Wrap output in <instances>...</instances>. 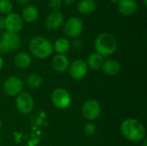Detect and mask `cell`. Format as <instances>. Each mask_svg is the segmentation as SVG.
I'll use <instances>...</instances> for the list:
<instances>
[{
	"label": "cell",
	"mask_w": 147,
	"mask_h": 146,
	"mask_svg": "<svg viewBox=\"0 0 147 146\" xmlns=\"http://www.w3.org/2000/svg\"><path fill=\"white\" fill-rule=\"evenodd\" d=\"M120 130L122 136L131 142H141L146 136L145 126L140 120L134 118H128L123 120Z\"/></svg>",
	"instance_id": "1"
},
{
	"label": "cell",
	"mask_w": 147,
	"mask_h": 146,
	"mask_svg": "<svg viewBox=\"0 0 147 146\" xmlns=\"http://www.w3.org/2000/svg\"><path fill=\"white\" fill-rule=\"evenodd\" d=\"M117 46V40L115 37V35H113L110 33H102L96 38V52H97L103 58H109L111 55H113L116 52Z\"/></svg>",
	"instance_id": "2"
},
{
	"label": "cell",
	"mask_w": 147,
	"mask_h": 146,
	"mask_svg": "<svg viewBox=\"0 0 147 146\" xmlns=\"http://www.w3.org/2000/svg\"><path fill=\"white\" fill-rule=\"evenodd\" d=\"M28 48L31 54L39 59L49 58L53 52V44L50 40L43 36L33 37L29 40Z\"/></svg>",
	"instance_id": "3"
},
{
	"label": "cell",
	"mask_w": 147,
	"mask_h": 146,
	"mask_svg": "<svg viewBox=\"0 0 147 146\" xmlns=\"http://www.w3.org/2000/svg\"><path fill=\"white\" fill-rule=\"evenodd\" d=\"M63 29L67 37L76 39L81 35L84 30L83 21L77 16H71L65 21Z\"/></svg>",
	"instance_id": "4"
},
{
	"label": "cell",
	"mask_w": 147,
	"mask_h": 146,
	"mask_svg": "<svg viewBox=\"0 0 147 146\" xmlns=\"http://www.w3.org/2000/svg\"><path fill=\"white\" fill-rule=\"evenodd\" d=\"M15 103L17 111L23 115L29 114L33 111L34 107V98L28 92H22L18 96H16Z\"/></svg>",
	"instance_id": "5"
},
{
	"label": "cell",
	"mask_w": 147,
	"mask_h": 146,
	"mask_svg": "<svg viewBox=\"0 0 147 146\" xmlns=\"http://www.w3.org/2000/svg\"><path fill=\"white\" fill-rule=\"evenodd\" d=\"M51 100L53 106L59 109H65L71 103V94L64 88L55 89L52 94Z\"/></svg>",
	"instance_id": "6"
},
{
	"label": "cell",
	"mask_w": 147,
	"mask_h": 146,
	"mask_svg": "<svg viewBox=\"0 0 147 146\" xmlns=\"http://www.w3.org/2000/svg\"><path fill=\"white\" fill-rule=\"evenodd\" d=\"M82 114L85 120L93 121L101 114L100 102L95 99H90L85 102L82 107Z\"/></svg>",
	"instance_id": "7"
},
{
	"label": "cell",
	"mask_w": 147,
	"mask_h": 146,
	"mask_svg": "<svg viewBox=\"0 0 147 146\" xmlns=\"http://www.w3.org/2000/svg\"><path fill=\"white\" fill-rule=\"evenodd\" d=\"M3 28L5 31L18 34L23 28V20L20 15L10 12L3 18Z\"/></svg>",
	"instance_id": "8"
},
{
	"label": "cell",
	"mask_w": 147,
	"mask_h": 146,
	"mask_svg": "<svg viewBox=\"0 0 147 146\" xmlns=\"http://www.w3.org/2000/svg\"><path fill=\"white\" fill-rule=\"evenodd\" d=\"M3 89L7 96H16L22 93L23 89V83L19 77L12 76L5 79L3 84Z\"/></svg>",
	"instance_id": "9"
},
{
	"label": "cell",
	"mask_w": 147,
	"mask_h": 146,
	"mask_svg": "<svg viewBox=\"0 0 147 146\" xmlns=\"http://www.w3.org/2000/svg\"><path fill=\"white\" fill-rule=\"evenodd\" d=\"M68 69L70 76L75 80L83 79L88 72V65L86 64V61L81 59H75L74 61H72V63L69 65Z\"/></svg>",
	"instance_id": "10"
},
{
	"label": "cell",
	"mask_w": 147,
	"mask_h": 146,
	"mask_svg": "<svg viewBox=\"0 0 147 146\" xmlns=\"http://www.w3.org/2000/svg\"><path fill=\"white\" fill-rule=\"evenodd\" d=\"M64 22V15L60 11H51L46 17L45 25L50 31H55L59 28Z\"/></svg>",
	"instance_id": "11"
},
{
	"label": "cell",
	"mask_w": 147,
	"mask_h": 146,
	"mask_svg": "<svg viewBox=\"0 0 147 146\" xmlns=\"http://www.w3.org/2000/svg\"><path fill=\"white\" fill-rule=\"evenodd\" d=\"M117 9L123 15H131L137 11L138 3L136 0H119Z\"/></svg>",
	"instance_id": "12"
},
{
	"label": "cell",
	"mask_w": 147,
	"mask_h": 146,
	"mask_svg": "<svg viewBox=\"0 0 147 146\" xmlns=\"http://www.w3.org/2000/svg\"><path fill=\"white\" fill-rule=\"evenodd\" d=\"M1 40L7 44L10 51L17 50L21 45V37L17 33L4 31L2 34Z\"/></svg>",
	"instance_id": "13"
},
{
	"label": "cell",
	"mask_w": 147,
	"mask_h": 146,
	"mask_svg": "<svg viewBox=\"0 0 147 146\" xmlns=\"http://www.w3.org/2000/svg\"><path fill=\"white\" fill-rule=\"evenodd\" d=\"M101 69L106 76L113 77L119 73L121 70V64L118 60L114 59H107V60H104Z\"/></svg>",
	"instance_id": "14"
},
{
	"label": "cell",
	"mask_w": 147,
	"mask_h": 146,
	"mask_svg": "<svg viewBox=\"0 0 147 146\" xmlns=\"http://www.w3.org/2000/svg\"><path fill=\"white\" fill-rule=\"evenodd\" d=\"M52 65L54 71L58 72H65L68 70L70 62L65 54H56L52 60Z\"/></svg>",
	"instance_id": "15"
},
{
	"label": "cell",
	"mask_w": 147,
	"mask_h": 146,
	"mask_svg": "<svg viewBox=\"0 0 147 146\" xmlns=\"http://www.w3.org/2000/svg\"><path fill=\"white\" fill-rule=\"evenodd\" d=\"M21 17L24 22L32 23L35 22L39 17V9L34 4H28L23 8Z\"/></svg>",
	"instance_id": "16"
},
{
	"label": "cell",
	"mask_w": 147,
	"mask_h": 146,
	"mask_svg": "<svg viewBox=\"0 0 147 146\" xmlns=\"http://www.w3.org/2000/svg\"><path fill=\"white\" fill-rule=\"evenodd\" d=\"M32 63L31 56L25 52H22L17 53L14 58V65L18 69H26Z\"/></svg>",
	"instance_id": "17"
},
{
	"label": "cell",
	"mask_w": 147,
	"mask_h": 146,
	"mask_svg": "<svg viewBox=\"0 0 147 146\" xmlns=\"http://www.w3.org/2000/svg\"><path fill=\"white\" fill-rule=\"evenodd\" d=\"M103 62H104V58L95 52L88 56L86 64L88 65V68L91 69L92 71H98L102 68Z\"/></svg>",
	"instance_id": "18"
},
{
	"label": "cell",
	"mask_w": 147,
	"mask_h": 146,
	"mask_svg": "<svg viewBox=\"0 0 147 146\" xmlns=\"http://www.w3.org/2000/svg\"><path fill=\"white\" fill-rule=\"evenodd\" d=\"M96 2L95 0H79L77 4V9L83 15H90L95 11Z\"/></svg>",
	"instance_id": "19"
},
{
	"label": "cell",
	"mask_w": 147,
	"mask_h": 146,
	"mask_svg": "<svg viewBox=\"0 0 147 146\" xmlns=\"http://www.w3.org/2000/svg\"><path fill=\"white\" fill-rule=\"evenodd\" d=\"M70 46H71L70 41L63 37L57 39L53 45V51H55L57 54H65L69 51Z\"/></svg>",
	"instance_id": "20"
},
{
	"label": "cell",
	"mask_w": 147,
	"mask_h": 146,
	"mask_svg": "<svg viewBox=\"0 0 147 146\" xmlns=\"http://www.w3.org/2000/svg\"><path fill=\"white\" fill-rule=\"evenodd\" d=\"M26 83L29 88L37 89L42 84V78L37 73H33L28 76L26 79Z\"/></svg>",
	"instance_id": "21"
},
{
	"label": "cell",
	"mask_w": 147,
	"mask_h": 146,
	"mask_svg": "<svg viewBox=\"0 0 147 146\" xmlns=\"http://www.w3.org/2000/svg\"><path fill=\"white\" fill-rule=\"evenodd\" d=\"M13 5L9 0H0V13L8 15L12 11Z\"/></svg>",
	"instance_id": "22"
},
{
	"label": "cell",
	"mask_w": 147,
	"mask_h": 146,
	"mask_svg": "<svg viewBox=\"0 0 147 146\" xmlns=\"http://www.w3.org/2000/svg\"><path fill=\"white\" fill-rule=\"evenodd\" d=\"M96 126L93 122H88L84 126V133L87 136H92L96 133Z\"/></svg>",
	"instance_id": "23"
},
{
	"label": "cell",
	"mask_w": 147,
	"mask_h": 146,
	"mask_svg": "<svg viewBox=\"0 0 147 146\" xmlns=\"http://www.w3.org/2000/svg\"><path fill=\"white\" fill-rule=\"evenodd\" d=\"M62 0H49L48 5L53 11H59L62 6Z\"/></svg>",
	"instance_id": "24"
},
{
	"label": "cell",
	"mask_w": 147,
	"mask_h": 146,
	"mask_svg": "<svg viewBox=\"0 0 147 146\" xmlns=\"http://www.w3.org/2000/svg\"><path fill=\"white\" fill-rule=\"evenodd\" d=\"M10 50H9V47L7 46V44L5 42H3V40H1L0 39V54H5L7 52H9Z\"/></svg>",
	"instance_id": "25"
},
{
	"label": "cell",
	"mask_w": 147,
	"mask_h": 146,
	"mask_svg": "<svg viewBox=\"0 0 147 146\" xmlns=\"http://www.w3.org/2000/svg\"><path fill=\"white\" fill-rule=\"evenodd\" d=\"M29 1L30 0H16V2L19 3V4H21V5H28V3H29Z\"/></svg>",
	"instance_id": "26"
},
{
	"label": "cell",
	"mask_w": 147,
	"mask_h": 146,
	"mask_svg": "<svg viewBox=\"0 0 147 146\" xmlns=\"http://www.w3.org/2000/svg\"><path fill=\"white\" fill-rule=\"evenodd\" d=\"M62 2L65 3V4L66 5H71L76 2V0H62Z\"/></svg>",
	"instance_id": "27"
},
{
	"label": "cell",
	"mask_w": 147,
	"mask_h": 146,
	"mask_svg": "<svg viewBox=\"0 0 147 146\" xmlns=\"http://www.w3.org/2000/svg\"><path fill=\"white\" fill-rule=\"evenodd\" d=\"M3 65H4V61H3V59L2 56L0 55V71L3 69Z\"/></svg>",
	"instance_id": "28"
},
{
	"label": "cell",
	"mask_w": 147,
	"mask_h": 146,
	"mask_svg": "<svg viewBox=\"0 0 147 146\" xmlns=\"http://www.w3.org/2000/svg\"><path fill=\"white\" fill-rule=\"evenodd\" d=\"M109 1H110V3H113V4H117L118 2H119V0H109Z\"/></svg>",
	"instance_id": "29"
},
{
	"label": "cell",
	"mask_w": 147,
	"mask_h": 146,
	"mask_svg": "<svg viewBox=\"0 0 147 146\" xmlns=\"http://www.w3.org/2000/svg\"><path fill=\"white\" fill-rule=\"evenodd\" d=\"M147 145V141H146V139H145L144 140H143V146H146Z\"/></svg>",
	"instance_id": "30"
},
{
	"label": "cell",
	"mask_w": 147,
	"mask_h": 146,
	"mask_svg": "<svg viewBox=\"0 0 147 146\" xmlns=\"http://www.w3.org/2000/svg\"><path fill=\"white\" fill-rule=\"evenodd\" d=\"M143 2H144V5L146 7V5H147V0H143Z\"/></svg>",
	"instance_id": "31"
},
{
	"label": "cell",
	"mask_w": 147,
	"mask_h": 146,
	"mask_svg": "<svg viewBox=\"0 0 147 146\" xmlns=\"http://www.w3.org/2000/svg\"><path fill=\"white\" fill-rule=\"evenodd\" d=\"M2 127V120H1V118H0V129Z\"/></svg>",
	"instance_id": "32"
},
{
	"label": "cell",
	"mask_w": 147,
	"mask_h": 146,
	"mask_svg": "<svg viewBox=\"0 0 147 146\" xmlns=\"http://www.w3.org/2000/svg\"><path fill=\"white\" fill-rule=\"evenodd\" d=\"M0 21H1V18H0Z\"/></svg>",
	"instance_id": "33"
},
{
	"label": "cell",
	"mask_w": 147,
	"mask_h": 146,
	"mask_svg": "<svg viewBox=\"0 0 147 146\" xmlns=\"http://www.w3.org/2000/svg\"><path fill=\"white\" fill-rule=\"evenodd\" d=\"M0 146H1V145H0Z\"/></svg>",
	"instance_id": "34"
}]
</instances>
